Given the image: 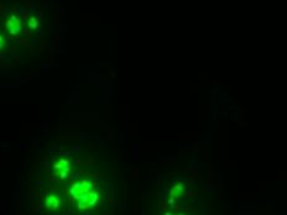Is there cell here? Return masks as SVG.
<instances>
[{
	"mask_svg": "<svg viewBox=\"0 0 287 215\" xmlns=\"http://www.w3.org/2000/svg\"><path fill=\"white\" fill-rule=\"evenodd\" d=\"M72 194L77 199L79 208H89L94 205L99 198V194L89 180H82L74 184L72 188Z\"/></svg>",
	"mask_w": 287,
	"mask_h": 215,
	"instance_id": "6da1fadb",
	"label": "cell"
},
{
	"mask_svg": "<svg viewBox=\"0 0 287 215\" xmlns=\"http://www.w3.org/2000/svg\"><path fill=\"white\" fill-rule=\"evenodd\" d=\"M6 25H7V27L10 29V32H11V34H17V32L21 30V27H20V21H19V19L15 17V16H12V17L6 22Z\"/></svg>",
	"mask_w": 287,
	"mask_h": 215,
	"instance_id": "7a4b0ae2",
	"label": "cell"
},
{
	"mask_svg": "<svg viewBox=\"0 0 287 215\" xmlns=\"http://www.w3.org/2000/svg\"><path fill=\"white\" fill-rule=\"evenodd\" d=\"M182 190H183V185L182 184H178V185H176L173 189H172V197H180L181 195V193H182Z\"/></svg>",
	"mask_w": 287,
	"mask_h": 215,
	"instance_id": "3957f363",
	"label": "cell"
},
{
	"mask_svg": "<svg viewBox=\"0 0 287 215\" xmlns=\"http://www.w3.org/2000/svg\"><path fill=\"white\" fill-rule=\"evenodd\" d=\"M47 205L50 208H56L57 207V199L53 198V197H48L47 198Z\"/></svg>",
	"mask_w": 287,
	"mask_h": 215,
	"instance_id": "277c9868",
	"label": "cell"
},
{
	"mask_svg": "<svg viewBox=\"0 0 287 215\" xmlns=\"http://www.w3.org/2000/svg\"><path fill=\"white\" fill-rule=\"evenodd\" d=\"M29 25H30V27H32V29H35L36 26H37V22H36V20L32 17L31 20H30V22H29Z\"/></svg>",
	"mask_w": 287,
	"mask_h": 215,
	"instance_id": "5b68a950",
	"label": "cell"
},
{
	"mask_svg": "<svg viewBox=\"0 0 287 215\" xmlns=\"http://www.w3.org/2000/svg\"><path fill=\"white\" fill-rule=\"evenodd\" d=\"M2 43H4V42H2V37H0V48L2 47Z\"/></svg>",
	"mask_w": 287,
	"mask_h": 215,
	"instance_id": "8992f818",
	"label": "cell"
}]
</instances>
